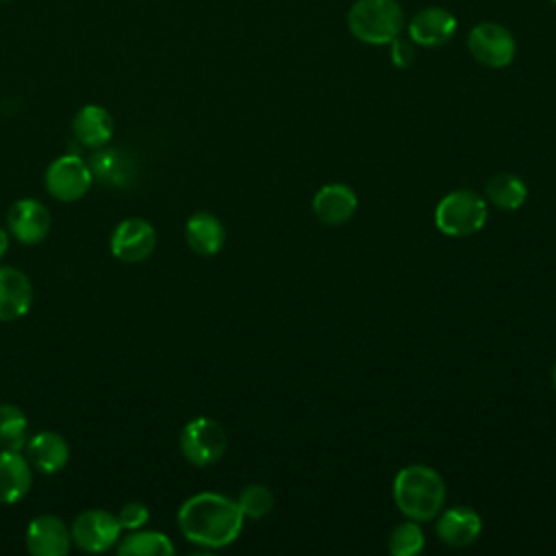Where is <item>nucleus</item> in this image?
Returning <instances> with one entry per match:
<instances>
[{"label":"nucleus","instance_id":"f257e3e1","mask_svg":"<svg viewBox=\"0 0 556 556\" xmlns=\"http://www.w3.org/2000/svg\"><path fill=\"white\" fill-rule=\"evenodd\" d=\"M178 528L195 545L226 547L239 536L243 515L235 500L204 491L182 502L178 508Z\"/></svg>","mask_w":556,"mask_h":556},{"label":"nucleus","instance_id":"f03ea898","mask_svg":"<svg viewBox=\"0 0 556 556\" xmlns=\"http://www.w3.org/2000/svg\"><path fill=\"white\" fill-rule=\"evenodd\" d=\"M393 500L408 519L426 521L443 508L445 482L428 465H408L393 480Z\"/></svg>","mask_w":556,"mask_h":556},{"label":"nucleus","instance_id":"7ed1b4c3","mask_svg":"<svg viewBox=\"0 0 556 556\" xmlns=\"http://www.w3.org/2000/svg\"><path fill=\"white\" fill-rule=\"evenodd\" d=\"M350 35L367 46H389L406 28L397 0H354L345 15Z\"/></svg>","mask_w":556,"mask_h":556},{"label":"nucleus","instance_id":"20e7f679","mask_svg":"<svg viewBox=\"0 0 556 556\" xmlns=\"http://www.w3.org/2000/svg\"><path fill=\"white\" fill-rule=\"evenodd\" d=\"M486 222V202L469 191L456 189L447 193L434 211V224L443 235L469 237L478 232Z\"/></svg>","mask_w":556,"mask_h":556},{"label":"nucleus","instance_id":"39448f33","mask_svg":"<svg viewBox=\"0 0 556 556\" xmlns=\"http://www.w3.org/2000/svg\"><path fill=\"white\" fill-rule=\"evenodd\" d=\"M467 50L484 67L502 70L515 61V35L500 22H478L467 33Z\"/></svg>","mask_w":556,"mask_h":556},{"label":"nucleus","instance_id":"423d86ee","mask_svg":"<svg viewBox=\"0 0 556 556\" xmlns=\"http://www.w3.org/2000/svg\"><path fill=\"white\" fill-rule=\"evenodd\" d=\"M226 445V430L211 417H195L180 430V452L195 467L217 463L224 456Z\"/></svg>","mask_w":556,"mask_h":556},{"label":"nucleus","instance_id":"0eeeda50","mask_svg":"<svg viewBox=\"0 0 556 556\" xmlns=\"http://www.w3.org/2000/svg\"><path fill=\"white\" fill-rule=\"evenodd\" d=\"M91 180V167L78 154H63L54 159L43 174L48 193L61 202L80 200L89 191Z\"/></svg>","mask_w":556,"mask_h":556},{"label":"nucleus","instance_id":"6e6552de","mask_svg":"<svg viewBox=\"0 0 556 556\" xmlns=\"http://www.w3.org/2000/svg\"><path fill=\"white\" fill-rule=\"evenodd\" d=\"M72 543L89 554L106 552L115 543H119L122 526L117 521V515L102 510V508H89L76 515L72 521Z\"/></svg>","mask_w":556,"mask_h":556},{"label":"nucleus","instance_id":"1a4fd4ad","mask_svg":"<svg viewBox=\"0 0 556 556\" xmlns=\"http://www.w3.org/2000/svg\"><path fill=\"white\" fill-rule=\"evenodd\" d=\"M156 248V230L148 219L126 217L111 235V252L122 263H141Z\"/></svg>","mask_w":556,"mask_h":556},{"label":"nucleus","instance_id":"9d476101","mask_svg":"<svg viewBox=\"0 0 556 556\" xmlns=\"http://www.w3.org/2000/svg\"><path fill=\"white\" fill-rule=\"evenodd\" d=\"M9 232L24 245L41 243L52 228V215L43 202L35 198L15 200L7 213Z\"/></svg>","mask_w":556,"mask_h":556},{"label":"nucleus","instance_id":"9b49d317","mask_svg":"<svg viewBox=\"0 0 556 556\" xmlns=\"http://www.w3.org/2000/svg\"><path fill=\"white\" fill-rule=\"evenodd\" d=\"M456 28L458 20L445 7H424L410 17L406 33L415 46L441 48L456 35Z\"/></svg>","mask_w":556,"mask_h":556},{"label":"nucleus","instance_id":"f8f14e48","mask_svg":"<svg viewBox=\"0 0 556 556\" xmlns=\"http://www.w3.org/2000/svg\"><path fill=\"white\" fill-rule=\"evenodd\" d=\"M26 549L35 556H65L70 552L72 532L56 515H39L26 528Z\"/></svg>","mask_w":556,"mask_h":556},{"label":"nucleus","instance_id":"ddd939ff","mask_svg":"<svg viewBox=\"0 0 556 556\" xmlns=\"http://www.w3.org/2000/svg\"><path fill=\"white\" fill-rule=\"evenodd\" d=\"M33 285L28 276L11 265H0V321H15L30 311Z\"/></svg>","mask_w":556,"mask_h":556},{"label":"nucleus","instance_id":"4468645a","mask_svg":"<svg viewBox=\"0 0 556 556\" xmlns=\"http://www.w3.org/2000/svg\"><path fill=\"white\" fill-rule=\"evenodd\" d=\"M33 484V465L22 450H0V504L20 502Z\"/></svg>","mask_w":556,"mask_h":556},{"label":"nucleus","instance_id":"2eb2a0df","mask_svg":"<svg viewBox=\"0 0 556 556\" xmlns=\"http://www.w3.org/2000/svg\"><path fill=\"white\" fill-rule=\"evenodd\" d=\"M358 200L343 182L324 185L313 198V213L326 226H341L356 213Z\"/></svg>","mask_w":556,"mask_h":556},{"label":"nucleus","instance_id":"dca6fc26","mask_svg":"<svg viewBox=\"0 0 556 556\" xmlns=\"http://www.w3.org/2000/svg\"><path fill=\"white\" fill-rule=\"evenodd\" d=\"M113 130H115L113 117L100 104L80 106L72 119V135L83 148L98 150L106 146L113 137Z\"/></svg>","mask_w":556,"mask_h":556},{"label":"nucleus","instance_id":"f3484780","mask_svg":"<svg viewBox=\"0 0 556 556\" xmlns=\"http://www.w3.org/2000/svg\"><path fill=\"white\" fill-rule=\"evenodd\" d=\"M26 458L41 473H59L70 460V443L59 432L41 430L26 441Z\"/></svg>","mask_w":556,"mask_h":556},{"label":"nucleus","instance_id":"a211bd4d","mask_svg":"<svg viewBox=\"0 0 556 556\" xmlns=\"http://www.w3.org/2000/svg\"><path fill=\"white\" fill-rule=\"evenodd\" d=\"M480 530H482V519L469 506L447 508L437 521V534L450 547L471 545L480 536Z\"/></svg>","mask_w":556,"mask_h":556},{"label":"nucleus","instance_id":"6ab92c4d","mask_svg":"<svg viewBox=\"0 0 556 556\" xmlns=\"http://www.w3.org/2000/svg\"><path fill=\"white\" fill-rule=\"evenodd\" d=\"M185 239H187V245L195 254L213 256V254H217L224 248L226 230H224L222 222L215 215H211L206 211H200V213H193L187 219Z\"/></svg>","mask_w":556,"mask_h":556},{"label":"nucleus","instance_id":"aec40b11","mask_svg":"<svg viewBox=\"0 0 556 556\" xmlns=\"http://www.w3.org/2000/svg\"><path fill=\"white\" fill-rule=\"evenodd\" d=\"M89 167L93 178L104 185L124 187L132 178V161L124 152L113 148H98L89 159Z\"/></svg>","mask_w":556,"mask_h":556},{"label":"nucleus","instance_id":"412c9836","mask_svg":"<svg viewBox=\"0 0 556 556\" xmlns=\"http://www.w3.org/2000/svg\"><path fill=\"white\" fill-rule=\"evenodd\" d=\"M174 552L172 539L156 530H130V534L117 543L119 556H172Z\"/></svg>","mask_w":556,"mask_h":556},{"label":"nucleus","instance_id":"4be33fe9","mask_svg":"<svg viewBox=\"0 0 556 556\" xmlns=\"http://www.w3.org/2000/svg\"><path fill=\"white\" fill-rule=\"evenodd\" d=\"M484 191H486L489 202L502 211H517L528 198V189H526L523 180L508 172L491 176L486 180Z\"/></svg>","mask_w":556,"mask_h":556},{"label":"nucleus","instance_id":"5701e85b","mask_svg":"<svg viewBox=\"0 0 556 556\" xmlns=\"http://www.w3.org/2000/svg\"><path fill=\"white\" fill-rule=\"evenodd\" d=\"M28 417L15 404H0V447L22 450L26 447Z\"/></svg>","mask_w":556,"mask_h":556},{"label":"nucleus","instance_id":"b1692460","mask_svg":"<svg viewBox=\"0 0 556 556\" xmlns=\"http://www.w3.org/2000/svg\"><path fill=\"white\" fill-rule=\"evenodd\" d=\"M424 549V532L415 521H404L389 536V552L395 556H417Z\"/></svg>","mask_w":556,"mask_h":556},{"label":"nucleus","instance_id":"393cba45","mask_svg":"<svg viewBox=\"0 0 556 556\" xmlns=\"http://www.w3.org/2000/svg\"><path fill=\"white\" fill-rule=\"evenodd\" d=\"M237 506L241 510L243 517L250 519H261L265 517L271 506H274V495L265 484H248L239 497H237Z\"/></svg>","mask_w":556,"mask_h":556},{"label":"nucleus","instance_id":"a878e982","mask_svg":"<svg viewBox=\"0 0 556 556\" xmlns=\"http://www.w3.org/2000/svg\"><path fill=\"white\" fill-rule=\"evenodd\" d=\"M148 519H150V510L141 502H128L117 513V521L122 530H139L148 523Z\"/></svg>","mask_w":556,"mask_h":556},{"label":"nucleus","instance_id":"bb28decb","mask_svg":"<svg viewBox=\"0 0 556 556\" xmlns=\"http://www.w3.org/2000/svg\"><path fill=\"white\" fill-rule=\"evenodd\" d=\"M389 48H391L389 56H391V63L395 67H408L413 63V59H415V43L410 39H402V35H400L397 39H393L389 43Z\"/></svg>","mask_w":556,"mask_h":556},{"label":"nucleus","instance_id":"cd10ccee","mask_svg":"<svg viewBox=\"0 0 556 556\" xmlns=\"http://www.w3.org/2000/svg\"><path fill=\"white\" fill-rule=\"evenodd\" d=\"M7 250H9V232L0 226V258L7 254Z\"/></svg>","mask_w":556,"mask_h":556},{"label":"nucleus","instance_id":"c85d7f7f","mask_svg":"<svg viewBox=\"0 0 556 556\" xmlns=\"http://www.w3.org/2000/svg\"><path fill=\"white\" fill-rule=\"evenodd\" d=\"M552 384H554V391H556V363L552 367Z\"/></svg>","mask_w":556,"mask_h":556},{"label":"nucleus","instance_id":"c756f323","mask_svg":"<svg viewBox=\"0 0 556 556\" xmlns=\"http://www.w3.org/2000/svg\"><path fill=\"white\" fill-rule=\"evenodd\" d=\"M549 2H552V4H554V7H556V0H549Z\"/></svg>","mask_w":556,"mask_h":556},{"label":"nucleus","instance_id":"7c9ffc66","mask_svg":"<svg viewBox=\"0 0 556 556\" xmlns=\"http://www.w3.org/2000/svg\"><path fill=\"white\" fill-rule=\"evenodd\" d=\"M0 2H9V0H0Z\"/></svg>","mask_w":556,"mask_h":556}]
</instances>
